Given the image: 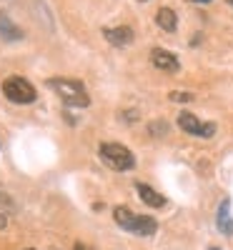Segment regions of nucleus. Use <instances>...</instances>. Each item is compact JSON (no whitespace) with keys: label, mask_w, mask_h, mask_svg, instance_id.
Wrapping results in <instances>:
<instances>
[{"label":"nucleus","mask_w":233,"mask_h":250,"mask_svg":"<svg viewBox=\"0 0 233 250\" xmlns=\"http://www.w3.org/2000/svg\"><path fill=\"white\" fill-rule=\"evenodd\" d=\"M46 85L50 90H55V95L60 98V103L66 108H88L91 105V95L86 90L80 80L73 78H48Z\"/></svg>","instance_id":"f257e3e1"},{"label":"nucleus","mask_w":233,"mask_h":250,"mask_svg":"<svg viewBox=\"0 0 233 250\" xmlns=\"http://www.w3.org/2000/svg\"><path fill=\"white\" fill-rule=\"evenodd\" d=\"M113 220H116V225L120 228V230L131 233V235H138V238H151L158 230V223L151 215L133 213L131 208H125V205L113 208Z\"/></svg>","instance_id":"f03ea898"},{"label":"nucleus","mask_w":233,"mask_h":250,"mask_svg":"<svg viewBox=\"0 0 233 250\" xmlns=\"http://www.w3.org/2000/svg\"><path fill=\"white\" fill-rule=\"evenodd\" d=\"M98 155H100V160L108 165V168H113L118 173H125V170L136 168V155L120 143H100Z\"/></svg>","instance_id":"7ed1b4c3"},{"label":"nucleus","mask_w":233,"mask_h":250,"mask_svg":"<svg viewBox=\"0 0 233 250\" xmlns=\"http://www.w3.org/2000/svg\"><path fill=\"white\" fill-rule=\"evenodd\" d=\"M3 95L15 103V105H30V103H35L38 98V90L33 88V83L20 78V75H10L3 80Z\"/></svg>","instance_id":"20e7f679"},{"label":"nucleus","mask_w":233,"mask_h":250,"mask_svg":"<svg viewBox=\"0 0 233 250\" xmlns=\"http://www.w3.org/2000/svg\"><path fill=\"white\" fill-rule=\"evenodd\" d=\"M178 128H181L186 135L206 138V140L216 135V123H203V120H198L193 113H188V110H183V113L178 115Z\"/></svg>","instance_id":"39448f33"},{"label":"nucleus","mask_w":233,"mask_h":250,"mask_svg":"<svg viewBox=\"0 0 233 250\" xmlns=\"http://www.w3.org/2000/svg\"><path fill=\"white\" fill-rule=\"evenodd\" d=\"M151 62H153L158 70H163V73H178V70H181L178 58H176L173 53L163 50V48H153V50H151Z\"/></svg>","instance_id":"423d86ee"},{"label":"nucleus","mask_w":233,"mask_h":250,"mask_svg":"<svg viewBox=\"0 0 233 250\" xmlns=\"http://www.w3.org/2000/svg\"><path fill=\"white\" fill-rule=\"evenodd\" d=\"M103 38L108 40L111 45H116V48H125V45L133 43L136 33H133V28H128V25H120V28H103Z\"/></svg>","instance_id":"0eeeda50"},{"label":"nucleus","mask_w":233,"mask_h":250,"mask_svg":"<svg viewBox=\"0 0 233 250\" xmlns=\"http://www.w3.org/2000/svg\"><path fill=\"white\" fill-rule=\"evenodd\" d=\"M216 228H218V230H221L223 235L233 238V215H231V198L221 200V205H218V213H216Z\"/></svg>","instance_id":"6e6552de"},{"label":"nucleus","mask_w":233,"mask_h":250,"mask_svg":"<svg viewBox=\"0 0 233 250\" xmlns=\"http://www.w3.org/2000/svg\"><path fill=\"white\" fill-rule=\"evenodd\" d=\"M136 193L140 195V200L145 205H151V208H163L165 205V198L158 190H153L151 185H145V183H136Z\"/></svg>","instance_id":"1a4fd4ad"},{"label":"nucleus","mask_w":233,"mask_h":250,"mask_svg":"<svg viewBox=\"0 0 233 250\" xmlns=\"http://www.w3.org/2000/svg\"><path fill=\"white\" fill-rule=\"evenodd\" d=\"M156 25H158L161 30H165V33H173V30L178 28V15H176L171 8H161V10L156 13Z\"/></svg>","instance_id":"9d476101"},{"label":"nucleus","mask_w":233,"mask_h":250,"mask_svg":"<svg viewBox=\"0 0 233 250\" xmlns=\"http://www.w3.org/2000/svg\"><path fill=\"white\" fill-rule=\"evenodd\" d=\"M0 35H3L5 40H23V30H20L18 25L10 23V18L0 13Z\"/></svg>","instance_id":"9b49d317"},{"label":"nucleus","mask_w":233,"mask_h":250,"mask_svg":"<svg viewBox=\"0 0 233 250\" xmlns=\"http://www.w3.org/2000/svg\"><path fill=\"white\" fill-rule=\"evenodd\" d=\"M171 100H193V95H190V93H171Z\"/></svg>","instance_id":"f8f14e48"},{"label":"nucleus","mask_w":233,"mask_h":250,"mask_svg":"<svg viewBox=\"0 0 233 250\" xmlns=\"http://www.w3.org/2000/svg\"><path fill=\"white\" fill-rule=\"evenodd\" d=\"M5 225H8V218H5V213H3V210H0V230H3Z\"/></svg>","instance_id":"ddd939ff"},{"label":"nucleus","mask_w":233,"mask_h":250,"mask_svg":"<svg viewBox=\"0 0 233 250\" xmlns=\"http://www.w3.org/2000/svg\"><path fill=\"white\" fill-rule=\"evenodd\" d=\"M73 250H91V248H88V245H83V243H75Z\"/></svg>","instance_id":"4468645a"},{"label":"nucleus","mask_w":233,"mask_h":250,"mask_svg":"<svg viewBox=\"0 0 233 250\" xmlns=\"http://www.w3.org/2000/svg\"><path fill=\"white\" fill-rule=\"evenodd\" d=\"M193 3H210V0H193Z\"/></svg>","instance_id":"2eb2a0df"},{"label":"nucleus","mask_w":233,"mask_h":250,"mask_svg":"<svg viewBox=\"0 0 233 250\" xmlns=\"http://www.w3.org/2000/svg\"><path fill=\"white\" fill-rule=\"evenodd\" d=\"M208 250H221V248H208Z\"/></svg>","instance_id":"dca6fc26"},{"label":"nucleus","mask_w":233,"mask_h":250,"mask_svg":"<svg viewBox=\"0 0 233 250\" xmlns=\"http://www.w3.org/2000/svg\"><path fill=\"white\" fill-rule=\"evenodd\" d=\"M228 3H231V5H233V0H228Z\"/></svg>","instance_id":"f3484780"},{"label":"nucleus","mask_w":233,"mask_h":250,"mask_svg":"<svg viewBox=\"0 0 233 250\" xmlns=\"http://www.w3.org/2000/svg\"><path fill=\"white\" fill-rule=\"evenodd\" d=\"M28 250H33V248H28Z\"/></svg>","instance_id":"a211bd4d"}]
</instances>
